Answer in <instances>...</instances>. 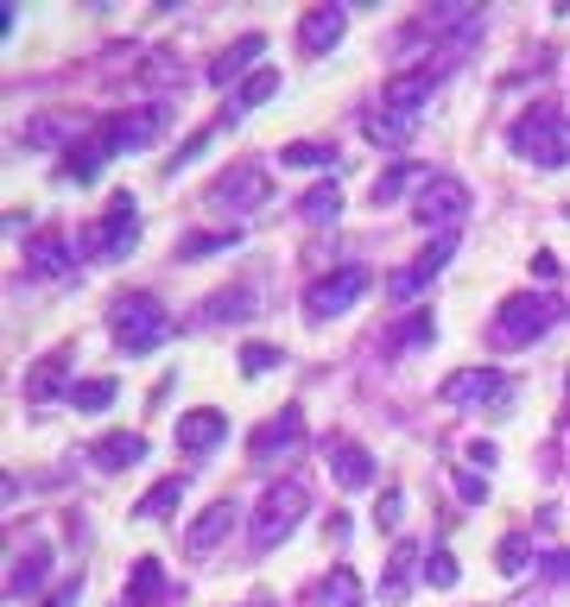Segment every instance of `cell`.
I'll return each instance as SVG.
<instances>
[{
  "mask_svg": "<svg viewBox=\"0 0 570 607\" xmlns=\"http://www.w3.org/2000/svg\"><path fill=\"white\" fill-rule=\"evenodd\" d=\"M165 588V576H158V556H140L133 563V582H128V607H146Z\"/></svg>",
  "mask_w": 570,
  "mask_h": 607,
  "instance_id": "obj_30",
  "label": "cell"
},
{
  "mask_svg": "<svg viewBox=\"0 0 570 607\" xmlns=\"http://www.w3.org/2000/svg\"><path fill=\"white\" fill-rule=\"evenodd\" d=\"M158 126H165V108H140V114H108V121L96 126V152H102V158H114V152H133V146H146Z\"/></svg>",
  "mask_w": 570,
  "mask_h": 607,
  "instance_id": "obj_8",
  "label": "cell"
},
{
  "mask_svg": "<svg viewBox=\"0 0 570 607\" xmlns=\"http://www.w3.org/2000/svg\"><path fill=\"white\" fill-rule=\"evenodd\" d=\"M234 241H241L234 228H216V234H190V241L178 247V260H209V253H229Z\"/></svg>",
  "mask_w": 570,
  "mask_h": 607,
  "instance_id": "obj_32",
  "label": "cell"
},
{
  "mask_svg": "<svg viewBox=\"0 0 570 607\" xmlns=\"http://www.w3.org/2000/svg\"><path fill=\"white\" fill-rule=\"evenodd\" d=\"M337 152L330 146H317V140H292V146L279 152V165H330Z\"/></svg>",
  "mask_w": 570,
  "mask_h": 607,
  "instance_id": "obj_35",
  "label": "cell"
},
{
  "mask_svg": "<svg viewBox=\"0 0 570 607\" xmlns=\"http://www.w3.org/2000/svg\"><path fill=\"white\" fill-rule=\"evenodd\" d=\"M108 329H114V342L128 354H153L172 342V310L158 298H146V291H133V298H114V310H108Z\"/></svg>",
  "mask_w": 570,
  "mask_h": 607,
  "instance_id": "obj_1",
  "label": "cell"
},
{
  "mask_svg": "<svg viewBox=\"0 0 570 607\" xmlns=\"http://www.w3.org/2000/svg\"><path fill=\"white\" fill-rule=\"evenodd\" d=\"M551 323H558V298H551V291H519V298L501 304L494 342H501V349H526V342H539Z\"/></svg>",
  "mask_w": 570,
  "mask_h": 607,
  "instance_id": "obj_4",
  "label": "cell"
},
{
  "mask_svg": "<svg viewBox=\"0 0 570 607\" xmlns=\"http://www.w3.org/2000/svg\"><path fill=\"white\" fill-rule=\"evenodd\" d=\"M178 500H184V475H165L153 494H146V500L133 506V512H140V519H165V512H172Z\"/></svg>",
  "mask_w": 570,
  "mask_h": 607,
  "instance_id": "obj_29",
  "label": "cell"
},
{
  "mask_svg": "<svg viewBox=\"0 0 570 607\" xmlns=\"http://www.w3.org/2000/svg\"><path fill=\"white\" fill-rule=\"evenodd\" d=\"M418 177H425V165H393V172H381L374 177V202H393L406 184H418Z\"/></svg>",
  "mask_w": 570,
  "mask_h": 607,
  "instance_id": "obj_33",
  "label": "cell"
},
{
  "mask_svg": "<svg viewBox=\"0 0 570 607\" xmlns=\"http://www.w3.org/2000/svg\"><path fill=\"white\" fill-rule=\"evenodd\" d=\"M298 202H305V222H337V216H342V190H337V184H311Z\"/></svg>",
  "mask_w": 570,
  "mask_h": 607,
  "instance_id": "obj_28",
  "label": "cell"
},
{
  "mask_svg": "<svg viewBox=\"0 0 570 607\" xmlns=\"http://www.w3.org/2000/svg\"><path fill=\"white\" fill-rule=\"evenodd\" d=\"M457 576H463V570H457V556H450V551L425 556V582H431V588H457Z\"/></svg>",
  "mask_w": 570,
  "mask_h": 607,
  "instance_id": "obj_36",
  "label": "cell"
},
{
  "mask_svg": "<svg viewBox=\"0 0 570 607\" xmlns=\"http://www.w3.org/2000/svg\"><path fill=\"white\" fill-rule=\"evenodd\" d=\"M89 455H96V468H108V475H114V468H133V462L146 455V437H140V430H108Z\"/></svg>",
  "mask_w": 570,
  "mask_h": 607,
  "instance_id": "obj_21",
  "label": "cell"
},
{
  "mask_svg": "<svg viewBox=\"0 0 570 607\" xmlns=\"http://www.w3.org/2000/svg\"><path fill=\"white\" fill-rule=\"evenodd\" d=\"M133 241H140V209H133V197L121 190V197L102 209V222L89 228V253H96V260H121Z\"/></svg>",
  "mask_w": 570,
  "mask_h": 607,
  "instance_id": "obj_6",
  "label": "cell"
},
{
  "mask_svg": "<svg viewBox=\"0 0 570 607\" xmlns=\"http://www.w3.org/2000/svg\"><path fill=\"white\" fill-rule=\"evenodd\" d=\"M431 335H438V323H431V317H413V323L399 329V342H393V349H418V342H431Z\"/></svg>",
  "mask_w": 570,
  "mask_h": 607,
  "instance_id": "obj_40",
  "label": "cell"
},
{
  "mask_svg": "<svg viewBox=\"0 0 570 607\" xmlns=\"http://www.w3.org/2000/svg\"><path fill=\"white\" fill-rule=\"evenodd\" d=\"M368 291V266H337L330 278H317L311 291H305V317L311 323H324V317H342L349 304Z\"/></svg>",
  "mask_w": 570,
  "mask_h": 607,
  "instance_id": "obj_7",
  "label": "cell"
},
{
  "mask_svg": "<svg viewBox=\"0 0 570 607\" xmlns=\"http://www.w3.org/2000/svg\"><path fill=\"white\" fill-rule=\"evenodd\" d=\"M45 570H52V551H32V556H20V563H13V582H7V595H13V602H26L32 588L45 582Z\"/></svg>",
  "mask_w": 570,
  "mask_h": 607,
  "instance_id": "obj_26",
  "label": "cell"
},
{
  "mask_svg": "<svg viewBox=\"0 0 570 607\" xmlns=\"http://www.w3.org/2000/svg\"><path fill=\"white\" fill-rule=\"evenodd\" d=\"M273 96H279V70H266V64H260V70L248 76V82H241V96H234V108H266Z\"/></svg>",
  "mask_w": 570,
  "mask_h": 607,
  "instance_id": "obj_31",
  "label": "cell"
},
{
  "mask_svg": "<svg viewBox=\"0 0 570 607\" xmlns=\"http://www.w3.org/2000/svg\"><path fill=\"white\" fill-rule=\"evenodd\" d=\"M114 393H121V386H114V374H96V379H77L64 405H77V411H102V405H114Z\"/></svg>",
  "mask_w": 570,
  "mask_h": 607,
  "instance_id": "obj_27",
  "label": "cell"
},
{
  "mask_svg": "<svg viewBox=\"0 0 570 607\" xmlns=\"http://www.w3.org/2000/svg\"><path fill=\"white\" fill-rule=\"evenodd\" d=\"M342 32H349V13H342V7H311V13L298 20V51L324 57L330 45H342Z\"/></svg>",
  "mask_w": 570,
  "mask_h": 607,
  "instance_id": "obj_13",
  "label": "cell"
},
{
  "mask_svg": "<svg viewBox=\"0 0 570 607\" xmlns=\"http://www.w3.org/2000/svg\"><path fill=\"white\" fill-rule=\"evenodd\" d=\"M298 437H305V411H292V405H285L279 418H266V424L248 437V450H254L260 462H273L279 450H298Z\"/></svg>",
  "mask_w": 570,
  "mask_h": 607,
  "instance_id": "obj_14",
  "label": "cell"
},
{
  "mask_svg": "<svg viewBox=\"0 0 570 607\" xmlns=\"http://www.w3.org/2000/svg\"><path fill=\"white\" fill-rule=\"evenodd\" d=\"M330 475H337L342 487H374V462H368L362 443H337V450H330Z\"/></svg>",
  "mask_w": 570,
  "mask_h": 607,
  "instance_id": "obj_22",
  "label": "cell"
},
{
  "mask_svg": "<svg viewBox=\"0 0 570 607\" xmlns=\"http://www.w3.org/2000/svg\"><path fill=\"white\" fill-rule=\"evenodd\" d=\"M443 405H457V411H482V405H501L507 399V374L501 367H457V374L438 386Z\"/></svg>",
  "mask_w": 570,
  "mask_h": 607,
  "instance_id": "obj_5",
  "label": "cell"
},
{
  "mask_svg": "<svg viewBox=\"0 0 570 607\" xmlns=\"http://www.w3.org/2000/svg\"><path fill=\"white\" fill-rule=\"evenodd\" d=\"M450 253H457V234H438V241L418 253L406 273H393V278H387V298H393V304H413L418 291H425V285H431V278H438L443 266H450Z\"/></svg>",
  "mask_w": 570,
  "mask_h": 607,
  "instance_id": "obj_9",
  "label": "cell"
},
{
  "mask_svg": "<svg viewBox=\"0 0 570 607\" xmlns=\"http://www.w3.org/2000/svg\"><path fill=\"white\" fill-rule=\"evenodd\" d=\"M273 367H279V349H266V342H248V349H241V374H273Z\"/></svg>",
  "mask_w": 570,
  "mask_h": 607,
  "instance_id": "obj_37",
  "label": "cell"
},
{
  "mask_svg": "<svg viewBox=\"0 0 570 607\" xmlns=\"http://www.w3.org/2000/svg\"><path fill=\"white\" fill-rule=\"evenodd\" d=\"M77 595H83V582L70 576V582H57V588H52V595H45L39 607H77Z\"/></svg>",
  "mask_w": 570,
  "mask_h": 607,
  "instance_id": "obj_41",
  "label": "cell"
},
{
  "mask_svg": "<svg viewBox=\"0 0 570 607\" xmlns=\"http://www.w3.org/2000/svg\"><path fill=\"white\" fill-rule=\"evenodd\" d=\"M229 526H234V500L204 506V512H197V526L184 531V551H190V556H209L222 538H229Z\"/></svg>",
  "mask_w": 570,
  "mask_h": 607,
  "instance_id": "obj_17",
  "label": "cell"
},
{
  "mask_svg": "<svg viewBox=\"0 0 570 607\" xmlns=\"http://www.w3.org/2000/svg\"><path fill=\"white\" fill-rule=\"evenodd\" d=\"M399 519H406V494H399V487H387V494H381V506H374V526H399Z\"/></svg>",
  "mask_w": 570,
  "mask_h": 607,
  "instance_id": "obj_38",
  "label": "cell"
},
{
  "mask_svg": "<svg viewBox=\"0 0 570 607\" xmlns=\"http://www.w3.org/2000/svg\"><path fill=\"white\" fill-rule=\"evenodd\" d=\"M526 551H533V544H526V531H507V538H501V551H494L501 576H519V570H526Z\"/></svg>",
  "mask_w": 570,
  "mask_h": 607,
  "instance_id": "obj_34",
  "label": "cell"
},
{
  "mask_svg": "<svg viewBox=\"0 0 570 607\" xmlns=\"http://www.w3.org/2000/svg\"><path fill=\"white\" fill-rule=\"evenodd\" d=\"M413 570H418V544H393L387 582H381V602H406V588H413Z\"/></svg>",
  "mask_w": 570,
  "mask_h": 607,
  "instance_id": "obj_23",
  "label": "cell"
},
{
  "mask_svg": "<svg viewBox=\"0 0 570 607\" xmlns=\"http://www.w3.org/2000/svg\"><path fill=\"white\" fill-rule=\"evenodd\" d=\"M469 20H475V7H438V13H425L431 32H450V25H469Z\"/></svg>",
  "mask_w": 570,
  "mask_h": 607,
  "instance_id": "obj_39",
  "label": "cell"
},
{
  "mask_svg": "<svg viewBox=\"0 0 570 607\" xmlns=\"http://www.w3.org/2000/svg\"><path fill=\"white\" fill-rule=\"evenodd\" d=\"M368 602V588H362V576L349 570V563H337L330 576H324V607H362Z\"/></svg>",
  "mask_w": 570,
  "mask_h": 607,
  "instance_id": "obj_24",
  "label": "cell"
},
{
  "mask_svg": "<svg viewBox=\"0 0 570 607\" xmlns=\"http://www.w3.org/2000/svg\"><path fill=\"white\" fill-rule=\"evenodd\" d=\"M26 273L32 278H70L77 273V253H70V241L64 234H39L26 253Z\"/></svg>",
  "mask_w": 570,
  "mask_h": 607,
  "instance_id": "obj_18",
  "label": "cell"
},
{
  "mask_svg": "<svg viewBox=\"0 0 570 607\" xmlns=\"http://www.w3.org/2000/svg\"><path fill=\"white\" fill-rule=\"evenodd\" d=\"M266 197H273V184H266V172H254V165L216 177V190H209V202H222V209H260Z\"/></svg>",
  "mask_w": 570,
  "mask_h": 607,
  "instance_id": "obj_12",
  "label": "cell"
},
{
  "mask_svg": "<svg viewBox=\"0 0 570 607\" xmlns=\"http://www.w3.org/2000/svg\"><path fill=\"white\" fill-rule=\"evenodd\" d=\"M204 317H209V323H248V317H254V291H248V285H234V291H216Z\"/></svg>",
  "mask_w": 570,
  "mask_h": 607,
  "instance_id": "obj_25",
  "label": "cell"
},
{
  "mask_svg": "<svg viewBox=\"0 0 570 607\" xmlns=\"http://www.w3.org/2000/svg\"><path fill=\"white\" fill-rule=\"evenodd\" d=\"M362 133L374 140V146L406 152V146H413V114H393V108H368V114H362Z\"/></svg>",
  "mask_w": 570,
  "mask_h": 607,
  "instance_id": "obj_19",
  "label": "cell"
},
{
  "mask_svg": "<svg viewBox=\"0 0 570 607\" xmlns=\"http://www.w3.org/2000/svg\"><path fill=\"white\" fill-rule=\"evenodd\" d=\"M507 146L533 165H564L570 158V126L558 121V108H526L514 126H507Z\"/></svg>",
  "mask_w": 570,
  "mask_h": 607,
  "instance_id": "obj_3",
  "label": "cell"
},
{
  "mask_svg": "<svg viewBox=\"0 0 570 607\" xmlns=\"http://www.w3.org/2000/svg\"><path fill=\"white\" fill-rule=\"evenodd\" d=\"M260 51H266V38H260V32H248V38H234V45L222 51L216 64H209V82H216V89H229V82H234L241 70H254V64H260Z\"/></svg>",
  "mask_w": 570,
  "mask_h": 607,
  "instance_id": "obj_20",
  "label": "cell"
},
{
  "mask_svg": "<svg viewBox=\"0 0 570 607\" xmlns=\"http://www.w3.org/2000/svg\"><path fill=\"white\" fill-rule=\"evenodd\" d=\"M413 216H418L425 228H450V222H463V216H469V190L457 184V177H425V190H418Z\"/></svg>",
  "mask_w": 570,
  "mask_h": 607,
  "instance_id": "obj_10",
  "label": "cell"
},
{
  "mask_svg": "<svg viewBox=\"0 0 570 607\" xmlns=\"http://www.w3.org/2000/svg\"><path fill=\"white\" fill-rule=\"evenodd\" d=\"M431 89H438V70H399L381 89V108H393V114H418L425 101H431Z\"/></svg>",
  "mask_w": 570,
  "mask_h": 607,
  "instance_id": "obj_15",
  "label": "cell"
},
{
  "mask_svg": "<svg viewBox=\"0 0 570 607\" xmlns=\"http://www.w3.org/2000/svg\"><path fill=\"white\" fill-rule=\"evenodd\" d=\"M222 437H229V418H222L216 405H197V411H184L178 418V450L184 455H209Z\"/></svg>",
  "mask_w": 570,
  "mask_h": 607,
  "instance_id": "obj_11",
  "label": "cell"
},
{
  "mask_svg": "<svg viewBox=\"0 0 570 607\" xmlns=\"http://www.w3.org/2000/svg\"><path fill=\"white\" fill-rule=\"evenodd\" d=\"M70 386H77V379H70V354H45L26 374V405H52L57 393L70 399Z\"/></svg>",
  "mask_w": 570,
  "mask_h": 607,
  "instance_id": "obj_16",
  "label": "cell"
},
{
  "mask_svg": "<svg viewBox=\"0 0 570 607\" xmlns=\"http://www.w3.org/2000/svg\"><path fill=\"white\" fill-rule=\"evenodd\" d=\"M469 462H475V468H494V455H501V450H494V443H469Z\"/></svg>",
  "mask_w": 570,
  "mask_h": 607,
  "instance_id": "obj_42",
  "label": "cell"
},
{
  "mask_svg": "<svg viewBox=\"0 0 570 607\" xmlns=\"http://www.w3.org/2000/svg\"><path fill=\"white\" fill-rule=\"evenodd\" d=\"M298 519H305V481H279V487H266L260 506H254V531H248L254 556L279 551L285 538L298 531Z\"/></svg>",
  "mask_w": 570,
  "mask_h": 607,
  "instance_id": "obj_2",
  "label": "cell"
}]
</instances>
